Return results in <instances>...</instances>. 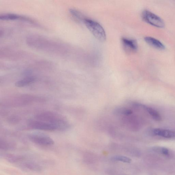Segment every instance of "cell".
I'll return each instance as SVG.
<instances>
[{"label": "cell", "mask_w": 175, "mask_h": 175, "mask_svg": "<svg viewBox=\"0 0 175 175\" xmlns=\"http://www.w3.org/2000/svg\"><path fill=\"white\" fill-rule=\"evenodd\" d=\"M35 119L51 124L56 130H65L70 128V124L64 117L59 114L51 111H45L38 114Z\"/></svg>", "instance_id": "1"}, {"label": "cell", "mask_w": 175, "mask_h": 175, "mask_svg": "<svg viewBox=\"0 0 175 175\" xmlns=\"http://www.w3.org/2000/svg\"><path fill=\"white\" fill-rule=\"evenodd\" d=\"M83 22L88 29L97 39L104 41L106 39V34L104 29L97 22L89 19H85Z\"/></svg>", "instance_id": "2"}, {"label": "cell", "mask_w": 175, "mask_h": 175, "mask_svg": "<svg viewBox=\"0 0 175 175\" xmlns=\"http://www.w3.org/2000/svg\"><path fill=\"white\" fill-rule=\"evenodd\" d=\"M142 18L145 22L158 28L164 26V21L159 16L148 10H145L142 13Z\"/></svg>", "instance_id": "3"}, {"label": "cell", "mask_w": 175, "mask_h": 175, "mask_svg": "<svg viewBox=\"0 0 175 175\" xmlns=\"http://www.w3.org/2000/svg\"><path fill=\"white\" fill-rule=\"evenodd\" d=\"M28 137L33 142L42 146H50L54 143V140L49 136L40 133L31 134L29 135Z\"/></svg>", "instance_id": "4"}, {"label": "cell", "mask_w": 175, "mask_h": 175, "mask_svg": "<svg viewBox=\"0 0 175 175\" xmlns=\"http://www.w3.org/2000/svg\"><path fill=\"white\" fill-rule=\"evenodd\" d=\"M27 124L29 127L33 129L44 131L56 130L55 126L52 124L36 119L29 120Z\"/></svg>", "instance_id": "5"}, {"label": "cell", "mask_w": 175, "mask_h": 175, "mask_svg": "<svg viewBox=\"0 0 175 175\" xmlns=\"http://www.w3.org/2000/svg\"><path fill=\"white\" fill-rule=\"evenodd\" d=\"M124 50L128 53L136 52L138 49L137 42L135 39L124 37L121 39Z\"/></svg>", "instance_id": "6"}, {"label": "cell", "mask_w": 175, "mask_h": 175, "mask_svg": "<svg viewBox=\"0 0 175 175\" xmlns=\"http://www.w3.org/2000/svg\"><path fill=\"white\" fill-rule=\"evenodd\" d=\"M0 19L3 20H22L34 23V21L27 17L14 14H5L1 15Z\"/></svg>", "instance_id": "7"}, {"label": "cell", "mask_w": 175, "mask_h": 175, "mask_svg": "<svg viewBox=\"0 0 175 175\" xmlns=\"http://www.w3.org/2000/svg\"><path fill=\"white\" fill-rule=\"evenodd\" d=\"M153 133L155 136L166 138H173L175 137V132L163 129L155 128L153 130Z\"/></svg>", "instance_id": "8"}, {"label": "cell", "mask_w": 175, "mask_h": 175, "mask_svg": "<svg viewBox=\"0 0 175 175\" xmlns=\"http://www.w3.org/2000/svg\"><path fill=\"white\" fill-rule=\"evenodd\" d=\"M138 106L142 107L145 111H147L153 119L155 121H161L162 118L161 115L157 111L151 107L147 106L146 105H142L138 103H136Z\"/></svg>", "instance_id": "9"}, {"label": "cell", "mask_w": 175, "mask_h": 175, "mask_svg": "<svg viewBox=\"0 0 175 175\" xmlns=\"http://www.w3.org/2000/svg\"><path fill=\"white\" fill-rule=\"evenodd\" d=\"M145 42L149 45L159 50H164L165 46L161 41L151 37H146L144 38Z\"/></svg>", "instance_id": "10"}, {"label": "cell", "mask_w": 175, "mask_h": 175, "mask_svg": "<svg viewBox=\"0 0 175 175\" xmlns=\"http://www.w3.org/2000/svg\"><path fill=\"white\" fill-rule=\"evenodd\" d=\"M36 78L32 76L25 77L16 82L15 86L17 87H22L32 84L35 81Z\"/></svg>", "instance_id": "11"}, {"label": "cell", "mask_w": 175, "mask_h": 175, "mask_svg": "<svg viewBox=\"0 0 175 175\" xmlns=\"http://www.w3.org/2000/svg\"><path fill=\"white\" fill-rule=\"evenodd\" d=\"M114 113L117 115L126 116L132 114V111L129 109L119 107L116 109L114 111Z\"/></svg>", "instance_id": "12"}, {"label": "cell", "mask_w": 175, "mask_h": 175, "mask_svg": "<svg viewBox=\"0 0 175 175\" xmlns=\"http://www.w3.org/2000/svg\"><path fill=\"white\" fill-rule=\"evenodd\" d=\"M111 159L114 161H121L126 163H130L131 162V160L129 158L123 156H114L111 158Z\"/></svg>", "instance_id": "13"}, {"label": "cell", "mask_w": 175, "mask_h": 175, "mask_svg": "<svg viewBox=\"0 0 175 175\" xmlns=\"http://www.w3.org/2000/svg\"><path fill=\"white\" fill-rule=\"evenodd\" d=\"M69 12L77 20L79 21H83L85 19V18H84L81 13L77 11V10L71 9L69 10Z\"/></svg>", "instance_id": "14"}, {"label": "cell", "mask_w": 175, "mask_h": 175, "mask_svg": "<svg viewBox=\"0 0 175 175\" xmlns=\"http://www.w3.org/2000/svg\"><path fill=\"white\" fill-rule=\"evenodd\" d=\"M153 150L157 153H161L164 155L168 156L170 155L169 150L164 147H154Z\"/></svg>", "instance_id": "15"}, {"label": "cell", "mask_w": 175, "mask_h": 175, "mask_svg": "<svg viewBox=\"0 0 175 175\" xmlns=\"http://www.w3.org/2000/svg\"><path fill=\"white\" fill-rule=\"evenodd\" d=\"M0 146H1V148L6 149L10 148L11 147L12 148L13 146V145L11 142H9V141L1 140Z\"/></svg>", "instance_id": "16"}]
</instances>
